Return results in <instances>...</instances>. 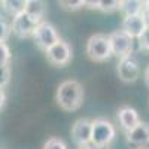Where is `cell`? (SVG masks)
I'll return each mask as SVG.
<instances>
[{
  "label": "cell",
  "mask_w": 149,
  "mask_h": 149,
  "mask_svg": "<svg viewBox=\"0 0 149 149\" xmlns=\"http://www.w3.org/2000/svg\"><path fill=\"white\" fill-rule=\"evenodd\" d=\"M57 104L66 110V112H74L78 110L84 103V88L78 81L67 79L61 82L57 88L55 94Z\"/></svg>",
  "instance_id": "obj_1"
},
{
  "label": "cell",
  "mask_w": 149,
  "mask_h": 149,
  "mask_svg": "<svg viewBox=\"0 0 149 149\" xmlns=\"http://www.w3.org/2000/svg\"><path fill=\"white\" fill-rule=\"evenodd\" d=\"M85 51H86V55H88L93 61H97V63H102V61L109 60L112 57L109 36L102 34V33L93 34L88 39V42H86Z\"/></svg>",
  "instance_id": "obj_2"
},
{
  "label": "cell",
  "mask_w": 149,
  "mask_h": 149,
  "mask_svg": "<svg viewBox=\"0 0 149 149\" xmlns=\"http://www.w3.org/2000/svg\"><path fill=\"white\" fill-rule=\"evenodd\" d=\"M116 130L107 119H94L91 121V145L94 148H106L115 139Z\"/></svg>",
  "instance_id": "obj_3"
},
{
  "label": "cell",
  "mask_w": 149,
  "mask_h": 149,
  "mask_svg": "<svg viewBox=\"0 0 149 149\" xmlns=\"http://www.w3.org/2000/svg\"><path fill=\"white\" fill-rule=\"evenodd\" d=\"M109 42H110L112 55H116L118 58H124V57H130L133 54L134 37H131L122 29L112 31L109 34Z\"/></svg>",
  "instance_id": "obj_4"
},
{
  "label": "cell",
  "mask_w": 149,
  "mask_h": 149,
  "mask_svg": "<svg viewBox=\"0 0 149 149\" xmlns=\"http://www.w3.org/2000/svg\"><path fill=\"white\" fill-rule=\"evenodd\" d=\"M45 52H46L48 61L57 67H63V66L69 64L72 60V54H73L72 46L61 39L58 42H55L52 46H49Z\"/></svg>",
  "instance_id": "obj_5"
},
{
  "label": "cell",
  "mask_w": 149,
  "mask_h": 149,
  "mask_svg": "<svg viewBox=\"0 0 149 149\" xmlns=\"http://www.w3.org/2000/svg\"><path fill=\"white\" fill-rule=\"evenodd\" d=\"M33 39L36 42V45L39 46L40 49H46L49 46H52L55 42L60 40V34L55 30V27L52 24H49L46 21H42L37 24V27L33 33Z\"/></svg>",
  "instance_id": "obj_6"
},
{
  "label": "cell",
  "mask_w": 149,
  "mask_h": 149,
  "mask_svg": "<svg viewBox=\"0 0 149 149\" xmlns=\"http://www.w3.org/2000/svg\"><path fill=\"white\" fill-rule=\"evenodd\" d=\"M36 27H37V22L34 19H31L26 12H21V14L12 17L10 33H14L17 37H19V39L33 37Z\"/></svg>",
  "instance_id": "obj_7"
},
{
  "label": "cell",
  "mask_w": 149,
  "mask_h": 149,
  "mask_svg": "<svg viewBox=\"0 0 149 149\" xmlns=\"http://www.w3.org/2000/svg\"><path fill=\"white\" fill-rule=\"evenodd\" d=\"M118 76L122 82H136L140 76V66L131 55L119 58L118 63Z\"/></svg>",
  "instance_id": "obj_8"
},
{
  "label": "cell",
  "mask_w": 149,
  "mask_h": 149,
  "mask_svg": "<svg viewBox=\"0 0 149 149\" xmlns=\"http://www.w3.org/2000/svg\"><path fill=\"white\" fill-rule=\"evenodd\" d=\"M149 26V22L145 17V14H137V15H127L124 17L122 24H121V29L128 33L131 37L137 39V37L146 30V27Z\"/></svg>",
  "instance_id": "obj_9"
},
{
  "label": "cell",
  "mask_w": 149,
  "mask_h": 149,
  "mask_svg": "<svg viewBox=\"0 0 149 149\" xmlns=\"http://www.w3.org/2000/svg\"><path fill=\"white\" fill-rule=\"evenodd\" d=\"M72 139L73 142L79 145V146H85L91 142V121L81 118L72 125Z\"/></svg>",
  "instance_id": "obj_10"
},
{
  "label": "cell",
  "mask_w": 149,
  "mask_h": 149,
  "mask_svg": "<svg viewBox=\"0 0 149 149\" xmlns=\"http://www.w3.org/2000/svg\"><path fill=\"white\" fill-rule=\"evenodd\" d=\"M149 140V124L139 122L134 128L127 131V143L134 149H142Z\"/></svg>",
  "instance_id": "obj_11"
},
{
  "label": "cell",
  "mask_w": 149,
  "mask_h": 149,
  "mask_svg": "<svg viewBox=\"0 0 149 149\" xmlns=\"http://www.w3.org/2000/svg\"><path fill=\"white\" fill-rule=\"evenodd\" d=\"M118 119H119V124H121L122 130H125V133L130 131L131 128H134L140 122L137 110L130 107V106H124L118 110Z\"/></svg>",
  "instance_id": "obj_12"
},
{
  "label": "cell",
  "mask_w": 149,
  "mask_h": 149,
  "mask_svg": "<svg viewBox=\"0 0 149 149\" xmlns=\"http://www.w3.org/2000/svg\"><path fill=\"white\" fill-rule=\"evenodd\" d=\"M24 12L31 18L34 19L37 24L42 22L46 14V8H45V2L43 0H27V5Z\"/></svg>",
  "instance_id": "obj_13"
},
{
  "label": "cell",
  "mask_w": 149,
  "mask_h": 149,
  "mask_svg": "<svg viewBox=\"0 0 149 149\" xmlns=\"http://www.w3.org/2000/svg\"><path fill=\"white\" fill-rule=\"evenodd\" d=\"M118 9L122 12L124 17L127 15H137L145 10V5L140 0H119Z\"/></svg>",
  "instance_id": "obj_14"
},
{
  "label": "cell",
  "mask_w": 149,
  "mask_h": 149,
  "mask_svg": "<svg viewBox=\"0 0 149 149\" xmlns=\"http://www.w3.org/2000/svg\"><path fill=\"white\" fill-rule=\"evenodd\" d=\"M0 2H2L3 9L12 17L24 12L26 5H27V0H0Z\"/></svg>",
  "instance_id": "obj_15"
},
{
  "label": "cell",
  "mask_w": 149,
  "mask_h": 149,
  "mask_svg": "<svg viewBox=\"0 0 149 149\" xmlns=\"http://www.w3.org/2000/svg\"><path fill=\"white\" fill-rule=\"evenodd\" d=\"M58 5L61 6V9L69 10V12H74L84 8L82 0H58Z\"/></svg>",
  "instance_id": "obj_16"
},
{
  "label": "cell",
  "mask_w": 149,
  "mask_h": 149,
  "mask_svg": "<svg viewBox=\"0 0 149 149\" xmlns=\"http://www.w3.org/2000/svg\"><path fill=\"white\" fill-rule=\"evenodd\" d=\"M118 3H119V0H100L98 9L106 12V14H110V12L118 9Z\"/></svg>",
  "instance_id": "obj_17"
},
{
  "label": "cell",
  "mask_w": 149,
  "mask_h": 149,
  "mask_svg": "<svg viewBox=\"0 0 149 149\" xmlns=\"http://www.w3.org/2000/svg\"><path fill=\"white\" fill-rule=\"evenodd\" d=\"M10 81V69L8 64L0 63V88H5Z\"/></svg>",
  "instance_id": "obj_18"
},
{
  "label": "cell",
  "mask_w": 149,
  "mask_h": 149,
  "mask_svg": "<svg viewBox=\"0 0 149 149\" xmlns=\"http://www.w3.org/2000/svg\"><path fill=\"white\" fill-rule=\"evenodd\" d=\"M9 34H10V24L3 17H0V42H6Z\"/></svg>",
  "instance_id": "obj_19"
},
{
  "label": "cell",
  "mask_w": 149,
  "mask_h": 149,
  "mask_svg": "<svg viewBox=\"0 0 149 149\" xmlns=\"http://www.w3.org/2000/svg\"><path fill=\"white\" fill-rule=\"evenodd\" d=\"M43 149H67L66 143L58 139V137H51V139H48V142L45 143Z\"/></svg>",
  "instance_id": "obj_20"
},
{
  "label": "cell",
  "mask_w": 149,
  "mask_h": 149,
  "mask_svg": "<svg viewBox=\"0 0 149 149\" xmlns=\"http://www.w3.org/2000/svg\"><path fill=\"white\" fill-rule=\"evenodd\" d=\"M9 61H10L9 46L5 42H0V63L2 64H9Z\"/></svg>",
  "instance_id": "obj_21"
},
{
  "label": "cell",
  "mask_w": 149,
  "mask_h": 149,
  "mask_svg": "<svg viewBox=\"0 0 149 149\" xmlns=\"http://www.w3.org/2000/svg\"><path fill=\"white\" fill-rule=\"evenodd\" d=\"M137 40L140 43V46L143 49H146V51H149V26L146 27V30L137 37Z\"/></svg>",
  "instance_id": "obj_22"
},
{
  "label": "cell",
  "mask_w": 149,
  "mask_h": 149,
  "mask_svg": "<svg viewBox=\"0 0 149 149\" xmlns=\"http://www.w3.org/2000/svg\"><path fill=\"white\" fill-rule=\"evenodd\" d=\"M84 6L85 8H90V9H98V3L100 0H82Z\"/></svg>",
  "instance_id": "obj_23"
},
{
  "label": "cell",
  "mask_w": 149,
  "mask_h": 149,
  "mask_svg": "<svg viewBox=\"0 0 149 149\" xmlns=\"http://www.w3.org/2000/svg\"><path fill=\"white\" fill-rule=\"evenodd\" d=\"M6 103V94H5V90L0 88V109H2Z\"/></svg>",
  "instance_id": "obj_24"
},
{
  "label": "cell",
  "mask_w": 149,
  "mask_h": 149,
  "mask_svg": "<svg viewBox=\"0 0 149 149\" xmlns=\"http://www.w3.org/2000/svg\"><path fill=\"white\" fill-rule=\"evenodd\" d=\"M145 79H146V82H148V85H149V67H148L146 72H145Z\"/></svg>",
  "instance_id": "obj_25"
},
{
  "label": "cell",
  "mask_w": 149,
  "mask_h": 149,
  "mask_svg": "<svg viewBox=\"0 0 149 149\" xmlns=\"http://www.w3.org/2000/svg\"><path fill=\"white\" fill-rule=\"evenodd\" d=\"M145 10L149 14V0H146V3H145Z\"/></svg>",
  "instance_id": "obj_26"
},
{
  "label": "cell",
  "mask_w": 149,
  "mask_h": 149,
  "mask_svg": "<svg viewBox=\"0 0 149 149\" xmlns=\"http://www.w3.org/2000/svg\"><path fill=\"white\" fill-rule=\"evenodd\" d=\"M142 149H149V140H148V142H146V145H145V146H143V148H142Z\"/></svg>",
  "instance_id": "obj_27"
},
{
  "label": "cell",
  "mask_w": 149,
  "mask_h": 149,
  "mask_svg": "<svg viewBox=\"0 0 149 149\" xmlns=\"http://www.w3.org/2000/svg\"><path fill=\"white\" fill-rule=\"evenodd\" d=\"M140 2H142V3H143V5H145V3H146V0H140Z\"/></svg>",
  "instance_id": "obj_28"
},
{
  "label": "cell",
  "mask_w": 149,
  "mask_h": 149,
  "mask_svg": "<svg viewBox=\"0 0 149 149\" xmlns=\"http://www.w3.org/2000/svg\"><path fill=\"white\" fill-rule=\"evenodd\" d=\"M95 149H104V148H95Z\"/></svg>",
  "instance_id": "obj_29"
}]
</instances>
